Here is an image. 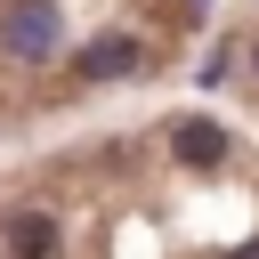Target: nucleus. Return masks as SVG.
Wrapping results in <instances>:
<instances>
[{"mask_svg": "<svg viewBox=\"0 0 259 259\" xmlns=\"http://www.w3.org/2000/svg\"><path fill=\"white\" fill-rule=\"evenodd\" d=\"M57 40H65V8L57 0H8L0 8V49L8 57H57Z\"/></svg>", "mask_w": 259, "mask_h": 259, "instance_id": "f257e3e1", "label": "nucleus"}, {"mask_svg": "<svg viewBox=\"0 0 259 259\" xmlns=\"http://www.w3.org/2000/svg\"><path fill=\"white\" fill-rule=\"evenodd\" d=\"M81 73H97V81H138V73H146V40H138V32H97V40L81 49Z\"/></svg>", "mask_w": 259, "mask_h": 259, "instance_id": "f03ea898", "label": "nucleus"}, {"mask_svg": "<svg viewBox=\"0 0 259 259\" xmlns=\"http://www.w3.org/2000/svg\"><path fill=\"white\" fill-rule=\"evenodd\" d=\"M170 154H178L186 170H219V162H227V130H210V121H178V130H170Z\"/></svg>", "mask_w": 259, "mask_h": 259, "instance_id": "7ed1b4c3", "label": "nucleus"}, {"mask_svg": "<svg viewBox=\"0 0 259 259\" xmlns=\"http://www.w3.org/2000/svg\"><path fill=\"white\" fill-rule=\"evenodd\" d=\"M0 243H8V259H49V251H57V219H49V210H16V219L0 227Z\"/></svg>", "mask_w": 259, "mask_h": 259, "instance_id": "20e7f679", "label": "nucleus"}, {"mask_svg": "<svg viewBox=\"0 0 259 259\" xmlns=\"http://www.w3.org/2000/svg\"><path fill=\"white\" fill-rule=\"evenodd\" d=\"M235 65H243V49H235V40H219V49H210V57H202V81H210V89H219V81H227V73H235Z\"/></svg>", "mask_w": 259, "mask_h": 259, "instance_id": "39448f33", "label": "nucleus"}, {"mask_svg": "<svg viewBox=\"0 0 259 259\" xmlns=\"http://www.w3.org/2000/svg\"><path fill=\"white\" fill-rule=\"evenodd\" d=\"M235 259H259V243H243V251H235Z\"/></svg>", "mask_w": 259, "mask_h": 259, "instance_id": "423d86ee", "label": "nucleus"}, {"mask_svg": "<svg viewBox=\"0 0 259 259\" xmlns=\"http://www.w3.org/2000/svg\"><path fill=\"white\" fill-rule=\"evenodd\" d=\"M251 65H259V49H251Z\"/></svg>", "mask_w": 259, "mask_h": 259, "instance_id": "0eeeda50", "label": "nucleus"}]
</instances>
